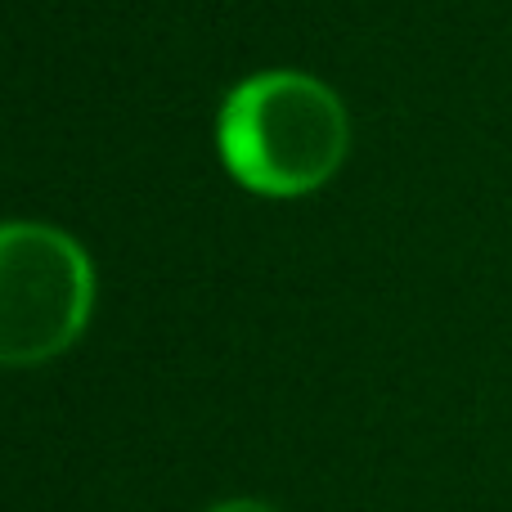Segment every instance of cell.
Listing matches in <instances>:
<instances>
[{
	"instance_id": "3",
	"label": "cell",
	"mask_w": 512,
	"mask_h": 512,
	"mask_svg": "<svg viewBox=\"0 0 512 512\" xmlns=\"http://www.w3.org/2000/svg\"><path fill=\"white\" fill-rule=\"evenodd\" d=\"M212 512H279V508L261 504V499H230V504H216Z\"/></svg>"
},
{
	"instance_id": "2",
	"label": "cell",
	"mask_w": 512,
	"mask_h": 512,
	"mask_svg": "<svg viewBox=\"0 0 512 512\" xmlns=\"http://www.w3.org/2000/svg\"><path fill=\"white\" fill-rule=\"evenodd\" d=\"M95 270L72 234L36 221L0 225V364L32 369L90 324Z\"/></svg>"
},
{
	"instance_id": "1",
	"label": "cell",
	"mask_w": 512,
	"mask_h": 512,
	"mask_svg": "<svg viewBox=\"0 0 512 512\" xmlns=\"http://www.w3.org/2000/svg\"><path fill=\"white\" fill-rule=\"evenodd\" d=\"M221 162L243 189L301 198L342 171L351 153L346 104L306 72H261L221 108Z\"/></svg>"
}]
</instances>
